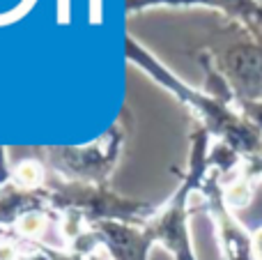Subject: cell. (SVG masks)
Returning <instances> with one entry per match:
<instances>
[{
  "label": "cell",
  "mask_w": 262,
  "mask_h": 260,
  "mask_svg": "<svg viewBox=\"0 0 262 260\" xmlns=\"http://www.w3.org/2000/svg\"><path fill=\"white\" fill-rule=\"evenodd\" d=\"M101 233H104V244L108 247L113 260H147V249L152 244L149 242L152 237L115 224H104Z\"/></svg>",
  "instance_id": "1"
},
{
  "label": "cell",
  "mask_w": 262,
  "mask_h": 260,
  "mask_svg": "<svg viewBox=\"0 0 262 260\" xmlns=\"http://www.w3.org/2000/svg\"><path fill=\"white\" fill-rule=\"evenodd\" d=\"M221 242L226 260H255L251 251V242L242 235V230L235 224H230L228 216H221Z\"/></svg>",
  "instance_id": "2"
},
{
  "label": "cell",
  "mask_w": 262,
  "mask_h": 260,
  "mask_svg": "<svg viewBox=\"0 0 262 260\" xmlns=\"http://www.w3.org/2000/svg\"><path fill=\"white\" fill-rule=\"evenodd\" d=\"M14 178H16V182L21 184V187L32 189V187H37V184L41 182L44 170H41V166L37 164V161H23V164L14 170Z\"/></svg>",
  "instance_id": "3"
},
{
  "label": "cell",
  "mask_w": 262,
  "mask_h": 260,
  "mask_svg": "<svg viewBox=\"0 0 262 260\" xmlns=\"http://www.w3.org/2000/svg\"><path fill=\"white\" fill-rule=\"evenodd\" d=\"M44 226H46V221L41 214H37V212H26V214L18 219L16 228H18V233L28 235V237H37V235L44 230Z\"/></svg>",
  "instance_id": "4"
},
{
  "label": "cell",
  "mask_w": 262,
  "mask_h": 260,
  "mask_svg": "<svg viewBox=\"0 0 262 260\" xmlns=\"http://www.w3.org/2000/svg\"><path fill=\"white\" fill-rule=\"evenodd\" d=\"M251 201V187L249 182H235L226 191V203L230 207H244Z\"/></svg>",
  "instance_id": "5"
},
{
  "label": "cell",
  "mask_w": 262,
  "mask_h": 260,
  "mask_svg": "<svg viewBox=\"0 0 262 260\" xmlns=\"http://www.w3.org/2000/svg\"><path fill=\"white\" fill-rule=\"evenodd\" d=\"M46 258L49 260H104V258H99V256H78V253H58V251H49L46 249Z\"/></svg>",
  "instance_id": "6"
},
{
  "label": "cell",
  "mask_w": 262,
  "mask_h": 260,
  "mask_svg": "<svg viewBox=\"0 0 262 260\" xmlns=\"http://www.w3.org/2000/svg\"><path fill=\"white\" fill-rule=\"evenodd\" d=\"M251 251H253L255 260H262V228H258L253 233V240H251Z\"/></svg>",
  "instance_id": "7"
},
{
  "label": "cell",
  "mask_w": 262,
  "mask_h": 260,
  "mask_svg": "<svg viewBox=\"0 0 262 260\" xmlns=\"http://www.w3.org/2000/svg\"><path fill=\"white\" fill-rule=\"evenodd\" d=\"M0 260H18L16 258V251H14L12 244L0 242Z\"/></svg>",
  "instance_id": "8"
},
{
  "label": "cell",
  "mask_w": 262,
  "mask_h": 260,
  "mask_svg": "<svg viewBox=\"0 0 262 260\" xmlns=\"http://www.w3.org/2000/svg\"><path fill=\"white\" fill-rule=\"evenodd\" d=\"M7 178V170H5V152L0 150V180Z\"/></svg>",
  "instance_id": "9"
},
{
  "label": "cell",
  "mask_w": 262,
  "mask_h": 260,
  "mask_svg": "<svg viewBox=\"0 0 262 260\" xmlns=\"http://www.w3.org/2000/svg\"><path fill=\"white\" fill-rule=\"evenodd\" d=\"M18 260H49L46 253H32V256H21Z\"/></svg>",
  "instance_id": "10"
}]
</instances>
